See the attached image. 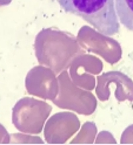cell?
I'll return each mask as SVG.
<instances>
[{"label": "cell", "instance_id": "1", "mask_svg": "<svg viewBox=\"0 0 133 145\" xmlns=\"http://www.w3.org/2000/svg\"><path fill=\"white\" fill-rule=\"evenodd\" d=\"M66 13L80 16L104 35L119 32L116 0H56Z\"/></svg>", "mask_w": 133, "mask_h": 145}, {"label": "cell", "instance_id": "2", "mask_svg": "<svg viewBox=\"0 0 133 145\" xmlns=\"http://www.w3.org/2000/svg\"><path fill=\"white\" fill-rule=\"evenodd\" d=\"M116 11L119 22L133 32V0H116Z\"/></svg>", "mask_w": 133, "mask_h": 145}]
</instances>
